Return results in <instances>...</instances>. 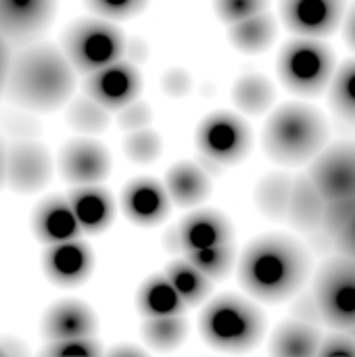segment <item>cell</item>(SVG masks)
<instances>
[{
	"instance_id": "83f0119b",
	"label": "cell",
	"mask_w": 355,
	"mask_h": 357,
	"mask_svg": "<svg viewBox=\"0 0 355 357\" xmlns=\"http://www.w3.org/2000/svg\"><path fill=\"white\" fill-rule=\"evenodd\" d=\"M165 276L169 278V282L186 303V307H197L205 303L213 291V280H209L201 270H197L186 257L174 259L167 266Z\"/></svg>"
},
{
	"instance_id": "2e32d148",
	"label": "cell",
	"mask_w": 355,
	"mask_h": 357,
	"mask_svg": "<svg viewBox=\"0 0 355 357\" xmlns=\"http://www.w3.org/2000/svg\"><path fill=\"white\" fill-rule=\"evenodd\" d=\"M42 272L56 287H80L94 272V253L82 238L48 245L42 253Z\"/></svg>"
},
{
	"instance_id": "bcb514c9",
	"label": "cell",
	"mask_w": 355,
	"mask_h": 357,
	"mask_svg": "<svg viewBox=\"0 0 355 357\" xmlns=\"http://www.w3.org/2000/svg\"><path fill=\"white\" fill-rule=\"evenodd\" d=\"M6 356H8V351H6V347H4V343H2V339H0V357Z\"/></svg>"
},
{
	"instance_id": "52a82bcc",
	"label": "cell",
	"mask_w": 355,
	"mask_h": 357,
	"mask_svg": "<svg viewBox=\"0 0 355 357\" xmlns=\"http://www.w3.org/2000/svg\"><path fill=\"white\" fill-rule=\"evenodd\" d=\"M312 291L324 324L333 331L355 328V259L335 253L322 261Z\"/></svg>"
},
{
	"instance_id": "ba28073f",
	"label": "cell",
	"mask_w": 355,
	"mask_h": 357,
	"mask_svg": "<svg viewBox=\"0 0 355 357\" xmlns=\"http://www.w3.org/2000/svg\"><path fill=\"white\" fill-rule=\"evenodd\" d=\"M195 142L203 159L220 167H230L247 159L253 146V134L241 115L218 111L199 123Z\"/></svg>"
},
{
	"instance_id": "f35d334b",
	"label": "cell",
	"mask_w": 355,
	"mask_h": 357,
	"mask_svg": "<svg viewBox=\"0 0 355 357\" xmlns=\"http://www.w3.org/2000/svg\"><path fill=\"white\" fill-rule=\"evenodd\" d=\"M119 117H117V123L123 132H134V130H142V128H149L151 119H153V111L149 107V102H142V100H134L130 105H126L121 111H117Z\"/></svg>"
},
{
	"instance_id": "f1b7e54d",
	"label": "cell",
	"mask_w": 355,
	"mask_h": 357,
	"mask_svg": "<svg viewBox=\"0 0 355 357\" xmlns=\"http://www.w3.org/2000/svg\"><path fill=\"white\" fill-rule=\"evenodd\" d=\"M140 337L146 347L153 351H174L184 345L188 337V322L184 314L180 316H161V318H144L140 326Z\"/></svg>"
},
{
	"instance_id": "7c38bea8",
	"label": "cell",
	"mask_w": 355,
	"mask_h": 357,
	"mask_svg": "<svg viewBox=\"0 0 355 357\" xmlns=\"http://www.w3.org/2000/svg\"><path fill=\"white\" fill-rule=\"evenodd\" d=\"M52 178V157L44 144L33 138H17L8 144L6 186L19 195H36Z\"/></svg>"
},
{
	"instance_id": "8992f818",
	"label": "cell",
	"mask_w": 355,
	"mask_h": 357,
	"mask_svg": "<svg viewBox=\"0 0 355 357\" xmlns=\"http://www.w3.org/2000/svg\"><path fill=\"white\" fill-rule=\"evenodd\" d=\"M128 40L113 21L103 17H84L69 23L61 38V48L75 73H94L119 59H126Z\"/></svg>"
},
{
	"instance_id": "30bf717a",
	"label": "cell",
	"mask_w": 355,
	"mask_h": 357,
	"mask_svg": "<svg viewBox=\"0 0 355 357\" xmlns=\"http://www.w3.org/2000/svg\"><path fill=\"white\" fill-rule=\"evenodd\" d=\"M308 176L326 201L355 197V142L326 144L310 163Z\"/></svg>"
},
{
	"instance_id": "f6af8a7d",
	"label": "cell",
	"mask_w": 355,
	"mask_h": 357,
	"mask_svg": "<svg viewBox=\"0 0 355 357\" xmlns=\"http://www.w3.org/2000/svg\"><path fill=\"white\" fill-rule=\"evenodd\" d=\"M111 354L113 356H144L142 349H134V347H119V349H113Z\"/></svg>"
},
{
	"instance_id": "277c9868",
	"label": "cell",
	"mask_w": 355,
	"mask_h": 357,
	"mask_svg": "<svg viewBox=\"0 0 355 357\" xmlns=\"http://www.w3.org/2000/svg\"><path fill=\"white\" fill-rule=\"evenodd\" d=\"M266 316L257 303L241 295H220L211 299L199 316L201 339L216 351L247 354L266 335Z\"/></svg>"
},
{
	"instance_id": "cb8c5ba5",
	"label": "cell",
	"mask_w": 355,
	"mask_h": 357,
	"mask_svg": "<svg viewBox=\"0 0 355 357\" xmlns=\"http://www.w3.org/2000/svg\"><path fill=\"white\" fill-rule=\"evenodd\" d=\"M230 44L243 54H262L278 40V23L270 10L228 25Z\"/></svg>"
},
{
	"instance_id": "4dcf8cb0",
	"label": "cell",
	"mask_w": 355,
	"mask_h": 357,
	"mask_svg": "<svg viewBox=\"0 0 355 357\" xmlns=\"http://www.w3.org/2000/svg\"><path fill=\"white\" fill-rule=\"evenodd\" d=\"M182 257H186L197 270H201L213 282L224 280L226 276H230V272L236 266V251H234L232 243L190 251V253H184Z\"/></svg>"
},
{
	"instance_id": "836d02e7",
	"label": "cell",
	"mask_w": 355,
	"mask_h": 357,
	"mask_svg": "<svg viewBox=\"0 0 355 357\" xmlns=\"http://www.w3.org/2000/svg\"><path fill=\"white\" fill-rule=\"evenodd\" d=\"M40 354L50 357H96L103 356V345L96 337L46 341V345L40 349Z\"/></svg>"
},
{
	"instance_id": "44dd1931",
	"label": "cell",
	"mask_w": 355,
	"mask_h": 357,
	"mask_svg": "<svg viewBox=\"0 0 355 357\" xmlns=\"http://www.w3.org/2000/svg\"><path fill=\"white\" fill-rule=\"evenodd\" d=\"M324 209H326V199L316 188L312 178L308 174L295 178L293 180V188H291V199H289L285 222L295 232L310 234V232L322 228Z\"/></svg>"
},
{
	"instance_id": "4316f807",
	"label": "cell",
	"mask_w": 355,
	"mask_h": 357,
	"mask_svg": "<svg viewBox=\"0 0 355 357\" xmlns=\"http://www.w3.org/2000/svg\"><path fill=\"white\" fill-rule=\"evenodd\" d=\"M293 180L295 178H291L285 172H270L257 182L253 201H255L257 211L264 218H268L272 222H285Z\"/></svg>"
},
{
	"instance_id": "7402d4cb",
	"label": "cell",
	"mask_w": 355,
	"mask_h": 357,
	"mask_svg": "<svg viewBox=\"0 0 355 357\" xmlns=\"http://www.w3.org/2000/svg\"><path fill=\"white\" fill-rule=\"evenodd\" d=\"M322 337L324 335L320 326L301 322L297 318H289L274 328L268 341V351L274 357L318 356Z\"/></svg>"
},
{
	"instance_id": "7dc6e473",
	"label": "cell",
	"mask_w": 355,
	"mask_h": 357,
	"mask_svg": "<svg viewBox=\"0 0 355 357\" xmlns=\"http://www.w3.org/2000/svg\"><path fill=\"white\" fill-rule=\"evenodd\" d=\"M347 333H352V335H354V337H355V328H352V331H347Z\"/></svg>"
},
{
	"instance_id": "60d3db41",
	"label": "cell",
	"mask_w": 355,
	"mask_h": 357,
	"mask_svg": "<svg viewBox=\"0 0 355 357\" xmlns=\"http://www.w3.org/2000/svg\"><path fill=\"white\" fill-rule=\"evenodd\" d=\"M335 253L347 255L355 259V215L352 222L335 236Z\"/></svg>"
},
{
	"instance_id": "484cf974",
	"label": "cell",
	"mask_w": 355,
	"mask_h": 357,
	"mask_svg": "<svg viewBox=\"0 0 355 357\" xmlns=\"http://www.w3.org/2000/svg\"><path fill=\"white\" fill-rule=\"evenodd\" d=\"M274 100H276V88L262 73L255 71L243 73L232 86L234 107L249 117L266 115L274 107Z\"/></svg>"
},
{
	"instance_id": "f546056e",
	"label": "cell",
	"mask_w": 355,
	"mask_h": 357,
	"mask_svg": "<svg viewBox=\"0 0 355 357\" xmlns=\"http://www.w3.org/2000/svg\"><path fill=\"white\" fill-rule=\"evenodd\" d=\"M328 105L341 121L355 128V59L335 69L328 86Z\"/></svg>"
},
{
	"instance_id": "d590c367",
	"label": "cell",
	"mask_w": 355,
	"mask_h": 357,
	"mask_svg": "<svg viewBox=\"0 0 355 357\" xmlns=\"http://www.w3.org/2000/svg\"><path fill=\"white\" fill-rule=\"evenodd\" d=\"M84 2L96 17L109 21H123L136 17L149 4V0H84Z\"/></svg>"
},
{
	"instance_id": "7bdbcfd3",
	"label": "cell",
	"mask_w": 355,
	"mask_h": 357,
	"mask_svg": "<svg viewBox=\"0 0 355 357\" xmlns=\"http://www.w3.org/2000/svg\"><path fill=\"white\" fill-rule=\"evenodd\" d=\"M343 38H345V44L355 52V4L345 13V19H343Z\"/></svg>"
},
{
	"instance_id": "5b68a950",
	"label": "cell",
	"mask_w": 355,
	"mask_h": 357,
	"mask_svg": "<svg viewBox=\"0 0 355 357\" xmlns=\"http://www.w3.org/2000/svg\"><path fill=\"white\" fill-rule=\"evenodd\" d=\"M337 63L333 48L318 38L295 36L280 46L276 73L280 84L301 98L324 94L335 75Z\"/></svg>"
},
{
	"instance_id": "74e56055",
	"label": "cell",
	"mask_w": 355,
	"mask_h": 357,
	"mask_svg": "<svg viewBox=\"0 0 355 357\" xmlns=\"http://www.w3.org/2000/svg\"><path fill=\"white\" fill-rule=\"evenodd\" d=\"M291 318H297V320L314 324V326H322L324 324L320 305H318L316 295H314L312 289H301L291 299Z\"/></svg>"
},
{
	"instance_id": "8fae6325",
	"label": "cell",
	"mask_w": 355,
	"mask_h": 357,
	"mask_svg": "<svg viewBox=\"0 0 355 357\" xmlns=\"http://www.w3.org/2000/svg\"><path fill=\"white\" fill-rule=\"evenodd\" d=\"M140 69L128 59H119L94 73H88L84 79V94L107 111H121L140 96Z\"/></svg>"
},
{
	"instance_id": "9c48e42d",
	"label": "cell",
	"mask_w": 355,
	"mask_h": 357,
	"mask_svg": "<svg viewBox=\"0 0 355 357\" xmlns=\"http://www.w3.org/2000/svg\"><path fill=\"white\" fill-rule=\"evenodd\" d=\"M278 13L291 33L324 40L341 27L347 0H280Z\"/></svg>"
},
{
	"instance_id": "d4e9b609",
	"label": "cell",
	"mask_w": 355,
	"mask_h": 357,
	"mask_svg": "<svg viewBox=\"0 0 355 357\" xmlns=\"http://www.w3.org/2000/svg\"><path fill=\"white\" fill-rule=\"evenodd\" d=\"M136 307L142 318H161V316H180L188 307L163 274H155L142 282L136 295Z\"/></svg>"
},
{
	"instance_id": "e575fe53",
	"label": "cell",
	"mask_w": 355,
	"mask_h": 357,
	"mask_svg": "<svg viewBox=\"0 0 355 357\" xmlns=\"http://www.w3.org/2000/svg\"><path fill=\"white\" fill-rule=\"evenodd\" d=\"M270 0H213V10L218 19L228 27L247 17L268 10Z\"/></svg>"
},
{
	"instance_id": "7a4b0ae2",
	"label": "cell",
	"mask_w": 355,
	"mask_h": 357,
	"mask_svg": "<svg viewBox=\"0 0 355 357\" xmlns=\"http://www.w3.org/2000/svg\"><path fill=\"white\" fill-rule=\"evenodd\" d=\"M75 69L63 48L31 42L10 59L4 94L31 113H52L69 102L75 90Z\"/></svg>"
},
{
	"instance_id": "d6a6232c",
	"label": "cell",
	"mask_w": 355,
	"mask_h": 357,
	"mask_svg": "<svg viewBox=\"0 0 355 357\" xmlns=\"http://www.w3.org/2000/svg\"><path fill=\"white\" fill-rule=\"evenodd\" d=\"M163 151V142L161 136L149 128L142 130H134L128 132L126 140H123V153L130 161L138 163V165H149L153 161L159 159Z\"/></svg>"
},
{
	"instance_id": "8d00e7d4",
	"label": "cell",
	"mask_w": 355,
	"mask_h": 357,
	"mask_svg": "<svg viewBox=\"0 0 355 357\" xmlns=\"http://www.w3.org/2000/svg\"><path fill=\"white\" fill-rule=\"evenodd\" d=\"M355 215V197H345V199H335L326 201L324 209V220H322V230L328 232L333 238L352 222Z\"/></svg>"
},
{
	"instance_id": "b9f144b4",
	"label": "cell",
	"mask_w": 355,
	"mask_h": 357,
	"mask_svg": "<svg viewBox=\"0 0 355 357\" xmlns=\"http://www.w3.org/2000/svg\"><path fill=\"white\" fill-rule=\"evenodd\" d=\"M10 44L0 36V94H4L6 88V77H8V67H10Z\"/></svg>"
},
{
	"instance_id": "4fadbf2b",
	"label": "cell",
	"mask_w": 355,
	"mask_h": 357,
	"mask_svg": "<svg viewBox=\"0 0 355 357\" xmlns=\"http://www.w3.org/2000/svg\"><path fill=\"white\" fill-rule=\"evenodd\" d=\"M59 0H0V36L8 44L36 42L54 21Z\"/></svg>"
},
{
	"instance_id": "e0dca14e",
	"label": "cell",
	"mask_w": 355,
	"mask_h": 357,
	"mask_svg": "<svg viewBox=\"0 0 355 357\" xmlns=\"http://www.w3.org/2000/svg\"><path fill=\"white\" fill-rule=\"evenodd\" d=\"M121 209L132 224L140 228H155L169 215L172 199L165 184L153 178H138L126 184L121 192Z\"/></svg>"
},
{
	"instance_id": "ee69618b",
	"label": "cell",
	"mask_w": 355,
	"mask_h": 357,
	"mask_svg": "<svg viewBox=\"0 0 355 357\" xmlns=\"http://www.w3.org/2000/svg\"><path fill=\"white\" fill-rule=\"evenodd\" d=\"M6 174H8V142L0 134V190L6 186Z\"/></svg>"
},
{
	"instance_id": "9a60e30c",
	"label": "cell",
	"mask_w": 355,
	"mask_h": 357,
	"mask_svg": "<svg viewBox=\"0 0 355 357\" xmlns=\"http://www.w3.org/2000/svg\"><path fill=\"white\" fill-rule=\"evenodd\" d=\"M234 241L232 224L213 209H199L186 215L167 236V247L176 253H190Z\"/></svg>"
},
{
	"instance_id": "ab89813d",
	"label": "cell",
	"mask_w": 355,
	"mask_h": 357,
	"mask_svg": "<svg viewBox=\"0 0 355 357\" xmlns=\"http://www.w3.org/2000/svg\"><path fill=\"white\" fill-rule=\"evenodd\" d=\"M318 356L355 357V337L347 331H333L331 335H324Z\"/></svg>"
},
{
	"instance_id": "5bb4252c",
	"label": "cell",
	"mask_w": 355,
	"mask_h": 357,
	"mask_svg": "<svg viewBox=\"0 0 355 357\" xmlns=\"http://www.w3.org/2000/svg\"><path fill=\"white\" fill-rule=\"evenodd\" d=\"M111 167L109 151L90 136L73 138L59 151V174L71 186L100 184L109 178Z\"/></svg>"
},
{
	"instance_id": "6da1fadb",
	"label": "cell",
	"mask_w": 355,
	"mask_h": 357,
	"mask_svg": "<svg viewBox=\"0 0 355 357\" xmlns=\"http://www.w3.org/2000/svg\"><path fill=\"white\" fill-rule=\"evenodd\" d=\"M241 289L255 301L276 305L291 301L312 274V255L297 238L272 232L253 238L236 264Z\"/></svg>"
},
{
	"instance_id": "ffe728a7",
	"label": "cell",
	"mask_w": 355,
	"mask_h": 357,
	"mask_svg": "<svg viewBox=\"0 0 355 357\" xmlns=\"http://www.w3.org/2000/svg\"><path fill=\"white\" fill-rule=\"evenodd\" d=\"M71 209L86 234H100L113 226L115 199L100 184L73 186L67 195Z\"/></svg>"
},
{
	"instance_id": "1f68e13d",
	"label": "cell",
	"mask_w": 355,
	"mask_h": 357,
	"mask_svg": "<svg viewBox=\"0 0 355 357\" xmlns=\"http://www.w3.org/2000/svg\"><path fill=\"white\" fill-rule=\"evenodd\" d=\"M109 113L111 111H107L96 100H92L90 96L84 94L69 102L67 123H69V128H73L75 132H80L84 136H94L109 128V123H111Z\"/></svg>"
},
{
	"instance_id": "3957f363",
	"label": "cell",
	"mask_w": 355,
	"mask_h": 357,
	"mask_svg": "<svg viewBox=\"0 0 355 357\" xmlns=\"http://www.w3.org/2000/svg\"><path fill=\"white\" fill-rule=\"evenodd\" d=\"M331 140L324 113L308 102H285L276 107L262 130V151L282 167L312 163Z\"/></svg>"
},
{
	"instance_id": "d6986e66",
	"label": "cell",
	"mask_w": 355,
	"mask_h": 357,
	"mask_svg": "<svg viewBox=\"0 0 355 357\" xmlns=\"http://www.w3.org/2000/svg\"><path fill=\"white\" fill-rule=\"evenodd\" d=\"M31 230L42 245H56L82 238L84 230L71 209L67 197H46L31 213Z\"/></svg>"
},
{
	"instance_id": "ac0fdd59",
	"label": "cell",
	"mask_w": 355,
	"mask_h": 357,
	"mask_svg": "<svg viewBox=\"0 0 355 357\" xmlns=\"http://www.w3.org/2000/svg\"><path fill=\"white\" fill-rule=\"evenodd\" d=\"M40 333L46 341L96 337L98 318L88 303L77 299H63L46 310Z\"/></svg>"
},
{
	"instance_id": "603a6c76",
	"label": "cell",
	"mask_w": 355,
	"mask_h": 357,
	"mask_svg": "<svg viewBox=\"0 0 355 357\" xmlns=\"http://www.w3.org/2000/svg\"><path fill=\"white\" fill-rule=\"evenodd\" d=\"M165 190L178 207H197L211 195V180L207 172L190 161L174 163L165 174Z\"/></svg>"
}]
</instances>
